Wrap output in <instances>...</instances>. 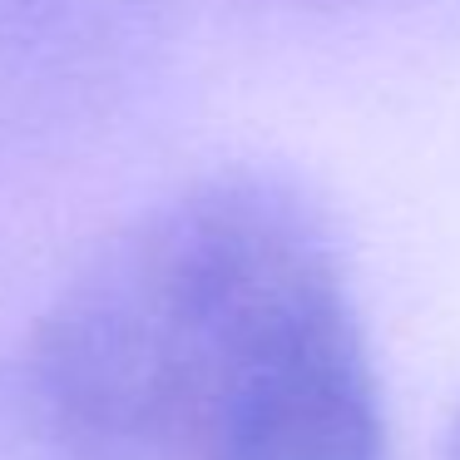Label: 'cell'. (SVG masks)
<instances>
[{
  "label": "cell",
  "instance_id": "6da1fadb",
  "mask_svg": "<svg viewBox=\"0 0 460 460\" xmlns=\"http://www.w3.org/2000/svg\"><path fill=\"white\" fill-rule=\"evenodd\" d=\"M347 297L332 228L292 183L233 169L114 228L31 332V406L65 460H193L238 367Z\"/></svg>",
  "mask_w": 460,
  "mask_h": 460
},
{
  "label": "cell",
  "instance_id": "7a4b0ae2",
  "mask_svg": "<svg viewBox=\"0 0 460 460\" xmlns=\"http://www.w3.org/2000/svg\"><path fill=\"white\" fill-rule=\"evenodd\" d=\"M193 460H386V411L351 297L297 317L243 361Z\"/></svg>",
  "mask_w": 460,
  "mask_h": 460
},
{
  "label": "cell",
  "instance_id": "3957f363",
  "mask_svg": "<svg viewBox=\"0 0 460 460\" xmlns=\"http://www.w3.org/2000/svg\"><path fill=\"white\" fill-rule=\"evenodd\" d=\"M440 460H460V411H456V420H450V430H446V446H440Z\"/></svg>",
  "mask_w": 460,
  "mask_h": 460
}]
</instances>
